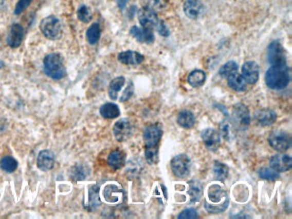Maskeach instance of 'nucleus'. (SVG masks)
Returning <instances> with one entry per match:
<instances>
[{"label":"nucleus","instance_id":"f257e3e1","mask_svg":"<svg viewBox=\"0 0 292 219\" xmlns=\"http://www.w3.org/2000/svg\"><path fill=\"white\" fill-rule=\"evenodd\" d=\"M163 130L159 124H150L144 130L143 139L145 144V156L147 162L155 165L159 160V143L161 141Z\"/></svg>","mask_w":292,"mask_h":219},{"label":"nucleus","instance_id":"f03ea898","mask_svg":"<svg viewBox=\"0 0 292 219\" xmlns=\"http://www.w3.org/2000/svg\"><path fill=\"white\" fill-rule=\"evenodd\" d=\"M265 81L271 89H284L290 83V70L286 65H272L266 73Z\"/></svg>","mask_w":292,"mask_h":219},{"label":"nucleus","instance_id":"7ed1b4c3","mask_svg":"<svg viewBox=\"0 0 292 219\" xmlns=\"http://www.w3.org/2000/svg\"><path fill=\"white\" fill-rule=\"evenodd\" d=\"M208 200L205 201V208L210 213H221L228 207V196L221 186L213 184L208 188Z\"/></svg>","mask_w":292,"mask_h":219},{"label":"nucleus","instance_id":"20e7f679","mask_svg":"<svg viewBox=\"0 0 292 219\" xmlns=\"http://www.w3.org/2000/svg\"><path fill=\"white\" fill-rule=\"evenodd\" d=\"M44 72L52 80H61L66 75L64 57L59 53H50L43 60Z\"/></svg>","mask_w":292,"mask_h":219},{"label":"nucleus","instance_id":"39448f33","mask_svg":"<svg viewBox=\"0 0 292 219\" xmlns=\"http://www.w3.org/2000/svg\"><path fill=\"white\" fill-rule=\"evenodd\" d=\"M40 29L46 39L58 41L63 34L61 23L55 16H46L40 24Z\"/></svg>","mask_w":292,"mask_h":219},{"label":"nucleus","instance_id":"423d86ee","mask_svg":"<svg viewBox=\"0 0 292 219\" xmlns=\"http://www.w3.org/2000/svg\"><path fill=\"white\" fill-rule=\"evenodd\" d=\"M137 14L140 24L144 29H151V30L156 29L157 31L164 23L161 20H159V16L154 10L149 8L148 6L140 9Z\"/></svg>","mask_w":292,"mask_h":219},{"label":"nucleus","instance_id":"0eeeda50","mask_svg":"<svg viewBox=\"0 0 292 219\" xmlns=\"http://www.w3.org/2000/svg\"><path fill=\"white\" fill-rule=\"evenodd\" d=\"M270 146L278 152H285L291 146V139L289 134L283 130H275L268 137Z\"/></svg>","mask_w":292,"mask_h":219},{"label":"nucleus","instance_id":"6e6552de","mask_svg":"<svg viewBox=\"0 0 292 219\" xmlns=\"http://www.w3.org/2000/svg\"><path fill=\"white\" fill-rule=\"evenodd\" d=\"M236 129H246L250 124L249 109L244 104L238 103L233 106L232 119Z\"/></svg>","mask_w":292,"mask_h":219},{"label":"nucleus","instance_id":"1a4fd4ad","mask_svg":"<svg viewBox=\"0 0 292 219\" xmlns=\"http://www.w3.org/2000/svg\"><path fill=\"white\" fill-rule=\"evenodd\" d=\"M190 157L187 155H177L171 162L172 172L177 177H187L190 173Z\"/></svg>","mask_w":292,"mask_h":219},{"label":"nucleus","instance_id":"9d476101","mask_svg":"<svg viewBox=\"0 0 292 219\" xmlns=\"http://www.w3.org/2000/svg\"><path fill=\"white\" fill-rule=\"evenodd\" d=\"M267 58L272 65H286V54L279 42H272L267 49Z\"/></svg>","mask_w":292,"mask_h":219},{"label":"nucleus","instance_id":"9b49d317","mask_svg":"<svg viewBox=\"0 0 292 219\" xmlns=\"http://www.w3.org/2000/svg\"><path fill=\"white\" fill-rule=\"evenodd\" d=\"M132 133H133L132 124L127 118L118 120L113 126V134L118 142H125L131 138Z\"/></svg>","mask_w":292,"mask_h":219},{"label":"nucleus","instance_id":"f8f14e48","mask_svg":"<svg viewBox=\"0 0 292 219\" xmlns=\"http://www.w3.org/2000/svg\"><path fill=\"white\" fill-rule=\"evenodd\" d=\"M204 5L200 0H186L184 5V11L189 18L196 20L204 14Z\"/></svg>","mask_w":292,"mask_h":219},{"label":"nucleus","instance_id":"ddd939ff","mask_svg":"<svg viewBox=\"0 0 292 219\" xmlns=\"http://www.w3.org/2000/svg\"><path fill=\"white\" fill-rule=\"evenodd\" d=\"M202 139L209 151L215 152L221 146L220 134L213 129H206L202 132Z\"/></svg>","mask_w":292,"mask_h":219},{"label":"nucleus","instance_id":"4468645a","mask_svg":"<svg viewBox=\"0 0 292 219\" xmlns=\"http://www.w3.org/2000/svg\"><path fill=\"white\" fill-rule=\"evenodd\" d=\"M270 166L277 172H285L292 167L291 157L286 154H276L270 160Z\"/></svg>","mask_w":292,"mask_h":219},{"label":"nucleus","instance_id":"2eb2a0df","mask_svg":"<svg viewBox=\"0 0 292 219\" xmlns=\"http://www.w3.org/2000/svg\"><path fill=\"white\" fill-rule=\"evenodd\" d=\"M243 77L247 83L254 84L259 80V65L254 61H249L242 67Z\"/></svg>","mask_w":292,"mask_h":219},{"label":"nucleus","instance_id":"dca6fc26","mask_svg":"<svg viewBox=\"0 0 292 219\" xmlns=\"http://www.w3.org/2000/svg\"><path fill=\"white\" fill-rule=\"evenodd\" d=\"M254 118L257 125L267 127L275 124L277 119V114L270 109H262L256 112Z\"/></svg>","mask_w":292,"mask_h":219},{"label":"nucleus","instance_id":"f3484780","mask_svg":"<svg viewBox=\"0 0 292 219\" xmlns=\"http://www.w3.org/2000/svg\"><path fill=\"white\" fill-rule=\"evenodd\" d=\"M24 29L20 24H13L8 34L7 44L11 48H17L23 42Z\"/></svg>","mask_w":292,"mask_h":219},{"label":"nucleus","instance_id":"a211bd4d","mask_svg":"<svg viewBox=\"0 0 292 219\" xmlns=\"http://www.w3.org/2000/svg\"><path fill=\"white\" fill-rule=\"evenodd\" d=\"M55 165V155L51 150H43L37 157V166L42 171H49Z\"/></svg>","mask_w":292,"mask_h":219},{"label":"nucleus","instance_id":"6ab92c4d","mask_svg":"<svg viewBox=\"0 0 292 219\" xmlns=\"http://www.w3.org/2000/svg\"><path fill=\"white\" fill-rule=\"evenodd\" d=\"M103 196L108 203H120L121 201H123V191L115 184H109L105 186Z\"/></svg>","mask_w":292,"mask_h":219},{"label":"nucleus","instance_id":"aec40b11","mask_svg":"<svg viewBox=\"0 0 292 219\" xmlns=\"http://www.w3.org/2000/svg\"><path fill=\"white\" fill-rule=\"evenodd\" d=\"M131 36L137 39V42L146 44H152L154 42V34L153 30L149 29H139L138 27L134 26L131 28Z\"/></svg>","mask_w":292,"mask_h":219},{"label":"nucleus","instance_id":"412c9836","mask_svg":"<svg viewBox=\"0 0 292 219\" xmlns=\"http://www.w3.org/2000/svg\"><path fill=\"white\" fill-rule=\"evenodd\" d=\"M118 59L121 64L125 65H138L144 61L143 55L133 51H127L119 53Z\"/></svg>","mask_w":292,"mask_h":219},{"label":"nucleus","instance_id":"4be33fe9","mask_svg":"<svg viewBox=\"0 0 292 219\" xmlns=\"http://www.w3.org/2000/svg\"><path fill=\"white\" fill-rule=\"evenodd\" d=\"M126 155L122 150H115L107 157V164L113 170H120L125 165Z\"/></svg>","mask_w":292,"mask_h":219},{"label":"nucleus","instance_id":"5701e85b","mask_svg":"<svg viewBox=\"0 0 292 219\" xmlns=\"http://www.w3.org/2000/svg\"><path fill=\"white\" fill-rule=\"evenodd\" d=\"M220 132L224 139L227 142H231L236 137V125L231 119H225L220 124Z\"/></svg>","mask_w":292,"mask_h":219},{"label":"nucleus","instance_id":"b1692460","mask_svg":"<svg viewBox=\"0 0 292 219\" xmlns=\"http://www.w3.org/2000/svg\"><path fill=\"white\" fill-rule=\"evenodd\" d=\"M177 122L178 125L184 129H190L195 125V116L189 110H182L177 115Z\"/></svg>","mask_w":292,"mask_h":219},{"label":"nucleus","instance_id":"393cba45","mask_svg":"<svg viewBox=\"0 0 292 219\" xmlns=\"http://www.w3.org/2000/svg\"><path fill=\"white\" fill-rule=\"evenodd\" d=\"M228 86L236 92H243L246 89V82L239 73H233L227 77Z\"/></svg>","mask_w":292,"mask_h":219},{"label":"nucleus","instance_id":"a878e982","mask_svg":"<svg viewBox=\"0 0 292 219\" xmlns=\"http://www.w3.org/2000/svg\"><path fill=\"white\" fill-rule=\"evenodd\" d=\"M100 113L104 118L113 119L120 115V110L116 104L106 103L100 109Z\"/></svg>","mask_w":292,"mask_h":219},{"label":"nucleus","instance_id":"bb28decb","mask_svg":"<svg viewBox=\"0 0 292 219\" xmlns=\"http://www.w3.org/2000/svg\"><path fill=\"white\" fill-rule=\"evenodd\" d=\"M100 188L98 186L94 185L89 188L88 193V201L86 205L88 211H94L98 208L100 205V196H99Z\"/></svg>","mask_w":292,"mask_h":219},{"label":"nucleus","instance_id":"cd10ccee","mask_svg":"<svg viewBox=\"0 0 292 219\" xmlns=\"http://www.w3.org/2000/svg\"><path fill=\"white\" fill-rule=\"evenodd\" d=\"M124 84H125V78L123 76H118L111 82L108 93L113 101H116L118 98V93L123 88Z\"/></svg>","mask_w":292,"mask_h":219},{"label":"nucleus","instance_id":"c85d7f7f","mask_svg":"<svg viewBox=\"0 0 292 219\" xmlns=\"http://www.w3.org/2000/svg\"><path fill=\"white\" fill-rule=\"evenodd\" d=\"M189 194H190L191 202H197L200 201L203 194V188L202 183L199 181H190L189 183Z\"/></svg>","mask_w":292,"mask_h":219},{"label":"nucleus","instance_id":"c756f323","mask_svg":"<svg viewBox=\"0 0 292 219\" xmlns=\"http://www.w3.org/2000/svg\"><path fill=\"white\" fill-rule=\"evenodd\" d=\"M206 73L203 70H195L190 73L188 77V83L193 88H199L205 83Z\"/></svg>","mask_w":292,"mask_h":219},{"label":"nucleus","instance_id":"7c9ffc66","mask_svg":"<svg viewBox=\"0 0 292 219\" xmlns=\"http://www.w3.org/2000/svg\"><path fill=\"white\" fill-rule=\"evenodd\" d=\"M88 174H89V170L87 169V166L82 165H75L69 172V175L72 180L77 181V182L85 180Z\"/></svg>","mask_w":292,"mask_h":219},{"label":"nucleus","instance_id":"2f4dec72","mask_svg":"<svg viewBox=\"0 0 292 219\" xmlns=\"http://www.w3.org/2000/svg\"><path fill=\"white\" fill-rule=\"evenodd\" d=\"M18 162L11 156H5L0 160V168L6 173H13L17 169Z\"/></svg>","mask_w":292,"mask_h":219},{"label":"nucleus","instance_id":"473e14b6","mask_svg":"<svg viewBox=\"0 0 292 219\" xmlns=\"http://www.w3.org/2000/svg\"><path fill=\"white\" fill-rule=\"evenodd\" d=\"M87 42L90 45H95L99 42L100 37V27L99 24H93L86 33Z\"/></svg>","mask_w":292,"mask_h":219},{"label":"nucleus","instance_id":"72a5a7b5","mask_svg":"<svg viewBox=\"0 0 292 219\" xmlns=\"http://www.w3.org/2000/svg\"><path fill=\"white\" fill-rule=\"evenodd\" d=\"M228 173L229 169L226 165H224L221 162L214 163L213 175L217 180L221 181V182L226 180L228 176Z\"/></svg>","mask_w":292,"mask_h":219},{"label":"nucleus","instance_id":"f704fd0d","mask_svg":"<svg viewBox=\"0 0 292 219\" xmlns=\"http://www.w3.org/2000/svg\"><path fill=\"white\" fill-rule=\"evenodd\" d=\"M239 70V65L233 61L226 63V65H224L220 70V75L221 77H228L229 75H231L233 73L238 72Z\"/></svg>","mask_w":292,"mask_h":219},{"label":"nucleus","instance_id":"c9c22d12","mask_svg":"<svg viewBox=\"0 0 292 219\" xmlns=\"http://www.w3.org/2000/svg\"><path fill=\"white\" fill-rule=\"evenodd\" d=\"M260 178H262L263 180L267 181H276L280 178V175L276 170L269 169V168H262L258 171Z\"/></svg>","mask_w":292,"mask_h":219},{"label":"nucleus","instance_id":"e433bc0d","mask_svg":"<svg viewBox=\"0 0 292 219\" xmlns=\"http://www.w3.org/2000/svg\"><path fill=\"white\" fill-rule=\"evenodd\" d=\"M77 17L79 19L80 21L87 24L91 21L92 19V15L90 13L89 9L87 8V6H80L78 10H77Z\"/></svg>","mask_w":292,"mask_h":219},{"label":"nucleus","instance_id":"4c0bfd02","mask_svg":"<svg viewBox=\"0 0 292 219\" xmlns=\"http://www.w3.org/2000/svg\"><path fill=\"white\" fill-rule=\"evenodd\" d=\"M170 0H146L147 6L153 10H161L167 7Z\"/></svg>","mask_w":292,"mask_h":219},{"label":"nucleus","instance_id":"58836bf2","mask_svg":"<svg viewBox=\"0 0 292 219\" xmlns=\"http://www.w3.org/2000/svg\"><path fill=\"white\" fill-rule=\"evenodd\" d=\"M33 2V0H19L16 6H15V10H14V14L15 16H18L20 14L23 13L28 6H30L31 3Z\"/></svg>","mask_w":292,"mask_h":219},{"label":"nucleus","instance_id":"ea45409f","mask_svg":"<svg viewBox=\"0 0 292 219\" xmlns=\"http://www.w3.org/2000/svg\"><path fill=\"white\" fill-rule=\"evenodd\" d=\"M134 89H135V88H134L133 83H132V82H130L128 86L123 91V94L121 95L120 99H119L120 102H125V101H129L131 98V96L133 95Z\"/></svg>","mask_w":292,"mask_h":219},{"label":"nucleus","instance_id":"a19ab883","mask_svg":"<svg viewBox=\"0 0 292 219\" xmlns=\"http://www.w3.org/2000/svg\"><path fill=\"white\" fill-rule=\"evenodd\" d=\"M196 217H198L197 211L193 208L186 209L177 216V218H196Z\"/></svg>","mask_w":292,"mask_h":219},{"label":"nucleus","instance_id":"79ce46f5","mask_svg":"<svg viewBox=\"0 0 292 219\" xmlns=\"http://www.w3.org/2000/svg\"><path fill=\"white\" fill-rule=\"evenodd\" d=\"M7 7V0H0V12H3Z\"/></svg>","mask_w":292,"mask_h":219},{"label":"nucleus","instance_id":"37998d69","mask_svg":"<svg viewBox=\"0 0 292 219\" xmlns=\"http://www.w3.org/2000/svg\"><path fill=\"white\" fill-rule=\"evenodd\" d=\"M126 4H127V1L126 0H118V6L121 10H123L125 8Z\"/></svg>","mask_w":292,"mask_h":219},{"label":"nucleus","instance_id":"c03bdc74","mask_svg":"<svg viewBox=\"0 0 292 219\" xmlns=\"http://www.w3.org/2000/svg\"><path fill=\"white\" fill-rule=\"evenodd\" d=\"M5 67V63L3 62L2 60H0V70Z\"/></svg>","mask_w":292,"mask_h":219}]
</instances>
